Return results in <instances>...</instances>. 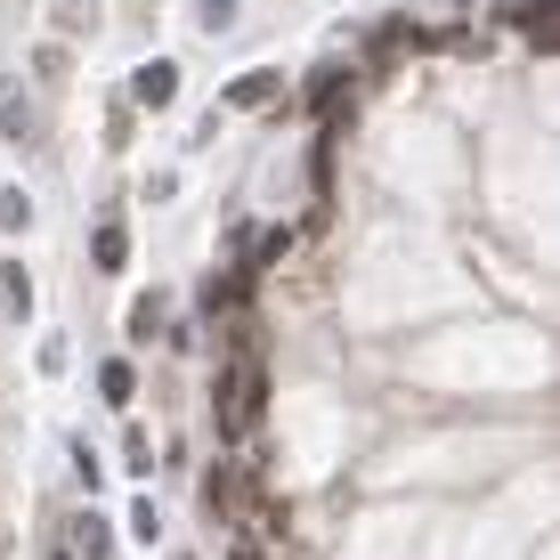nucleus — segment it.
Segmentation results:
<instances>
[{"label": "nucleus", "instance_id": "nucleus-12", "mask_svg": "<svg viewBox=\"0 0 560 560\" xmlns=\"http://www.w3.org/2000/svg\"><path fill=\"white\" fill-rule=\"evenodd\" d=\"M98 268H122V228H98Z\"/></svg>", "mask_w": 560, "mask_h": 560}, {"label": "nucleus", "instance_id": "nucleus-4", "mask_svg": "<svg viewBox=\"0 0 560 560\" xmlns=\"http://www.w3.org/2000/svg\"><path fill=\"white\" fill-rule=\"evenodd\" d=\"M277 90H284V82H277L268 66H260V73H236V82H228V106H268Z\"/></svg>", "mask_w": 560, "mask_h": 560}, {"label": "nucleus", "instance_id": "nucleus-8", "mask_svg": "<svg viewBox=\"0 0 560 560\" xmlns=\"http://www.w3.org/2000/svg\"><path fill=\"white\" fill-rule=\"evenodd\" d=\"M0 122H9V139H33V114L16 98V82H0Z\"/></svg>", "mask_w": 560, "mask_h": 560}, {"label": "nucleus", "instance_id": "nucleus-2", "mask_svg": "<svg viewBox=\"0 0 560 560\" xmlns=\"http://www.w3.org/2000/svg\"><path fill=\"white\" fill-rule=\"evenodd\" d=\"M253 504H260V479L244 471V463H220V471H211V512L236 520V512H253Z\"/></svg>", "mask_w": 560, "mask_h": 560}, {"label": "nucleus", "instance_id": "nucleus-7", "mask_svg": "<svg viewBox=\"0 0 560 560\" xmlns=\"http://www.w3.org/2000/svg\"><path fill=\"white\" fill-rule=\"evenodd\" d=\"M98 390L114 398V407H122V398L139 390V374H130V358H106V365H98Z\"/></svg>", "mask_w": 560, "mask_h": 560}, {"label": "nucleus", "instance_id": "nucleus-11", "mask_svg": "<svg viewBox=\"0 0 560 560\" xmlns=\"http://www.w3.org/2000/svg\"><path fill=\"white\" fill-rule=\"evenodd\" d=\"M73 545H82V552H106V520H73Z\"/></svg>", "mask_w": 560, "mask_h": 560}, {"label": "nucleus", "instance_id": "nucleus-3", "mask_svg": "<svg viewBox=\"0 0 560 560\" xmlns=\"http://www.w3.org/2000/svg\"><path fill=\"white\" fill-rule=\"evenodd\" d=\"M350 98H358V82H350V73H325V66H317V82H308V114L341 122V106H350Z\"/></svg>", "mask_w": 560, "mask_h": 560}, {"label": "nucleus", "instance_id": "nucleus-5", "mask_svg": "<svg viewBox=\"0 0 560 560\" xmlns=\"http://www.w3.org/2000/svg\"><path fill=\"white\" fill-rule=\"evenodd\" d=\"M512 25L528 33V49H552V42H560V25H552V0H528V16L512 9Z\"/></svg>", "mask_w": 560, "mask_h": 560}, {"label": "nucleus", "instance_id": "nucleus-10", "mask_svg": "<svg viewBox=\"0 0 560 560\" xmlns=\"http://www.w3.org/2000/svg\"><path fill=\"white\" fill-rule=\"evenodd\" d=\"M0 293H9L16 308H9V317H25V301H33V284H25V268H9V277H0Z\"/></svg>", "mask_w": 560, "mask_h": 560}, {"label": "nucleus", "instance_id": "nucleus-6", "mask_svg": "<svg viewBox=\"0 0 560 560\" xmlns=\"http://www.w3.org/2000/svg\"><path fill=\"white\" fill-rule=\"evenodd\" d=\"M171 90H179V73H171L163 57H154V66L139 73V106H171Z\"/></svg>", "mask_w": 560, "mask_h": 560}, {"label": "nucleus", "instance_id": "nucleus-13", "mask_svg": "<svg viewBox=\"0 0 560 560\" xmlns=\"http://www.w3.org/2000/svg\"><path fill=\"white\" fill-rule=\"evenodd\" d=\"M236 16V0H203V25H228Z\"/></svg>", "mask_w": 560, "mask_h": 560}, {"label": "nucleus", "instance_id": "nucleus-1", "mask_svg": "<svg viewBox=\"0 0 560 560\" xmlns=\"http://www.w3.org/2000/svg\"><path fill=\"white\" fill-rule=\"evenodd\" d=\"M260 407H268V374H260V358L253 350H236L220 365V439H253V422H260Z\"/></svg>", "mask_w": 560, "mask_h": 560}, {"label": "nucleus", "instance_id": "nucleus-9", "mask_svg": "<svg viewBox=\"0 0 560 560\" xmlns=\"http://www.w3.org/2000/svg\"><path fill=\"white\" fill-rule=\"evenodd\" d=\"M90 16H98V0H57V25H73V33H82Z\"/></svg>", "mask_w": 560, "mask_h": 560}]
</instances>
